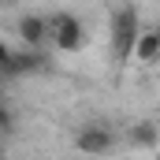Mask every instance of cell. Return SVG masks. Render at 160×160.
Instances as JSON below:
<instances>
[{
  "label": "cell",
  "instance_id": "1",
  "mask_svg": "<svg viewBox=\"0 0 160 160\" xmlns=\"http://www.w3.org/2000/svg\"><path fill=\"white\" fill-rule=\"evenodd\" d=\"M142 34H145V26H142L134 4L112 8V15H108V48H112V60H116V63L134 60V48H138Z\"/></svg>",
  "mask_w": 160,
  "mask_h": 160
},
{
  "label": "cell",
  "instance_id": "2",
  "mask_svg": "<svg viewBox=\"0 0 160 160\" xmlns=\"http://www.w3.org/2000/svg\"><path fill=\"white\" fill-rule=\"evenodd\" d=\"M0 67H4V78H38V75H48L52 60L45 48H22V45H4L0 48Z\"/></svg>",
  "mask_w": 160,
  "mask_h": 160
},
{
  "label": "cell",
  "instance_id": "3",
  "mask_svg": "<svg viewBox=\"0 0 160 160\" xmlns=\"http://www.w3.org/2000/svg\"><path fill=\"white\" fill-rule=\"evenodd\" d=\"M48 45L60 52H78L86 45V26L75 11H52L48 15Z\"/></svg>",
  "mask_w": 160,
  "mask_h": 160
},
{
  "label": "cell",
  "instance_id": "4",
  "mask_svg": "<svg viewBox=\"0 0 160 160\" xmlns=\"http://www.w3.org/2000/svg\"><path fill=\"white\" fill-rule=\"evenodd\" d=\"M116 142H119L116 127H108V123H101V119L82 123L78 130H75V149H78L82 157H108L116 149Z\"/></svg>",
  "mask_w": 160,
  "mask_h": 160
},
{
  "label": "cell",
  "instance_id": "5",
  "mask_svg": "<svg viewBox=\"0 0 160 160\" xmlns=\"http://www.w3.org/2000/svg\"><path fill=\"white\" fill-rule=\"evenodd\" d=\"M15 41L22 48H52L48 45V15L41 11H22L15 19Z\"/></svg>",
  "mask_w": 160,
  "mask_h": 160
},
{
  "label": "cell",
  "instance_id": "6",
  "mask_svg": "<svg viewBox=\"0 0 160 160\" xmlns=\"http://www.w3.org/2000/svg\"><path fill=\"white\" fill-rule=\"evenodd\" d=\"M123 138H127L134 149H153V145L160 142V127L149 123V119H142V123H130V127L123 130Z\"/></svg>",
  "mask_w": 160,
  "mask_h": 160
},
{
  "label": "cell",
  "instance_id": "7",
  "mask_svg": "<svg viewBox=\"0 0 160 160\" xmlns=\"http://www.w3.org/2000/svg\"><path fill=\"white\" fill-rule=\"evenodd\" d=\"M134 60L138 63H160V26H153V30L142 34L138 48H134Z\"/></svg>",
  "mask_w": 160,
  "mask_h": 160
},
{
  "label": "cell",
  "instance_id": "8",
  "mask_svg": "<svg viewBox=\"0 0 160 160\" xmlns=\"http://www.w3.org/2000/svg\"><path fill=\"white\" fill-rule=\"evenodd\" d=\"M0 130L11 138L15 134V112H11V104H0Z\"/></svg>",
  "mask_w": 160,
  "mask_h": 160
}]
</instances>
